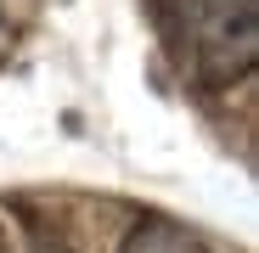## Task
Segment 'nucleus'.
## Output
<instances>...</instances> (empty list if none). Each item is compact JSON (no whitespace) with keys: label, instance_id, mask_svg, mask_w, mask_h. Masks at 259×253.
<instances>
[{"label":"nucleus","instance_id":"obj_1","mask_svg":"<svg viewBox=\"0 0 259 253\" xmlns=\"http://www.w3.org/2000/svg\"><path fill=\"white\" fill-rule=\"evenodd\" d=\"M152 17L197 90H231L259 62V0H152Z\"/></svg>","mask_w":259,"mask_h":253},{"label":"nucleus","instance_id":"obj_2","mask_svg":"<svg viewBox=\"0 0 259 253\" xmlns=\"http://www.w3.org/2000/svg\"><path fill=\"white\" fill-rule=\"evenodd\" d=\"M118 253H208V247H203L192 231L169 225V220H141V225H130V231H124Z\"/></svg>","mask_w":259,"mask_h":253},{"label":"nucleus","instance_id":"obj_3","mask_svg":"<svg viewBox=\"0 0 259 253\" xmlns=\"http://www.w3.org/2000/svg\"><path fill=\"white\" fill-rule=\"evenodd\" d=\"M39 253H68V247H39Z\"/></svg>","mask_w":259,"mask_h":253}]
</instances>
